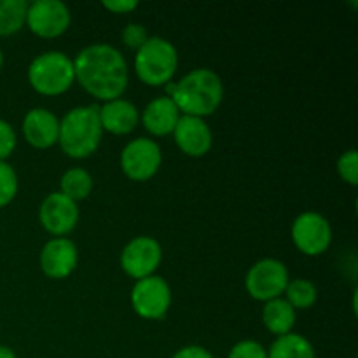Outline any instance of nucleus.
I'll return each instance as SVG.
<instances>
[{
  "instance_id": "nucleus-1",
  "label": "nucleus",
  "mask_w": 358,
  "mask_h": 358,
  "mask_svg": "<svg viewBox=\"0 0 358 358\" xmlns=\"http://www.w3.org/2000/svg\"><path fill=\"white\" fill-rule=\"evenodd\" d=\"M72 62L77 83L101 103L122 98L128 90V63L115 45L105 42L86 45Z\"/></svg>"
},
{
  "instance_id": "nucleus-2",
  "label": "nucleus",
  "mask_w": 358,
  "mask_h": 358,
  "mask_svg": "<svg viewBox=\"0 0 358 358\" xmlns=\"http://www.w3.org/2000/svg\"><path fill=\"white\" fill-rule=\"evenodd\" d=\"M171 100L182 115L206 119L215 114L224 100V84L210 69H194L175 83Z\"/></svg>"
},
{
  "instance_id": "nucleus-3",
  "label": "nucleus",
  "mask_w": 358,
  "mask_h": 358,
  "mask_svg": "<svg viewBox=\"0 0 358 358\" xmlns=\"http://www.w3.org/2000/svg\"><path fill=\"white\" fill-rule=\"evenodd\" d=\"M103 136L98 105L72 108L59 121L58 145L72 159H86L98 150Z\"/></svg>"
},
{
  "instance_id": "nucleus-4",
  "label": "nucleus",
  "mask_w": 358,
  "mask_h": 358,
  "mask_svg": "<svg viewBox=\"0 0 358 358\" xmlns=\"http://www.w3.org/2000/svg\"><path fill=\"white\" fill-rule=\"evenodd\" d=\"M177 69L178 51L173 42L164 37H149L135 55V73L145 86H166Z\"/></svg>"
},
{
  "instance_id": "nucleus-5",
  "label": "nucleus",
  "mask_w": 358,
  "mask_h": 358,
  "mask_svg": "<svg viewBox=\"0 0 358 358\" xmlns=\"http://www.w3.org/2000/svg\"><path fill=\"white\" fill-rule=\"evenodd\" d=\"M27 77L31 90L42 96H59L76 83L73 62L62 51H45L31 59Z\"/></svg>"
},
{
  "instance_id": "nucleus-6",
  "label": "nucleus",
  "mask_w": 358,
  "mask_h": 358,
  "mask_svg": "<svg viewBox=\"0 0 358 358\" xmlns=\"http://www.w3.org/2000/svg\"><path fill=\"white\" fill-rule=\"evenodd\" d=\"M289 269L282 261L264 257L254 262L245 276V289L248 296L261 303L278 299L283 296L289 283Z\"/></svg>"
},
{
  "instance_id": "nucleus-7",
  "label": "nucleus",
  "mask_w": 358,
  "mask_h": 358,
  "mask_svg": "<svg viewBox=\"0 0 358 358\" xmlns=\"http://www.w3.org/2000/svg\"><path fill=\"white\" fill-rule=\"evenodd\" d=\"M131 308L143 320H161L171 308V289L163 276H147L133 285Z\"/></svg>"
},
{
  "instance_id": "nucleus-8",
  "label": "nucleus",
  "mask_w": 358,
  "mask_h": 358,
  "mask_svg": "<svg viewBox=\"0 0 358 358\" xmlns=\"http://www.w3.org/2000/svg\"><path fill=\"white\" fill-rule=\"evenodd\" d=\"M121 170L129 180L147 182L159 171L163 152L156 140L138 136L124 145L121 152Z\"/></svg>"
},
{
  "instance_id": "nucleus-9",
  "label": "nucleus",
  "mask_w": 358,
  "mask_h": 358,
  "mask_svg": "<svg viewBox=\"0 0 358 358\" xmlns=\"http://www.w3.org/2000/svg\"><path fill=\"white\" fill-rule=\"evenodd\" d=\"M290 234L297 250L308 257L325 254L332 243L331 222L322 213L313 210L299 213L294 219Z\"/></svg>"
},
{
  "instance_id": "nucleus-10",
  "label": "nucleus",
  "mask_w": 358,
  "mask_h": 358,
  "mask_svg": "<svg viewBox=\"0 0 358 358\" xmlns=\"http://www.w3.org/2000/svg\"><path fill=\"white\" fill-rule=\"evenodd\" d=\"M72 23L69 6L59 0H35L28 3L24 27L41 38L62 37Z\"/></svg>"
},
{
  "instance_id": "nucleus-11",
  "label": "nucleus",
  "mask_w": 358,
  "mask_h": 358,
  "mask_svg": "<svg viewBox=\"0 0 358 358\" xmlns=\"http://www.w3.org/2000/svg\"><path fill=\"white\" fill-rule=\"evenodd\" d=\"M121 268L135 282L152 276L163 262V247L152 236H136L121 252Z\"/></svg>"
},
{
  "instance_id": "nucleus-12",
  "label": "nucleus",
  "mask_w": 358,
  "mask_h": 358,
  "mask_svg": "<svg viewBox=\"0 0 358 358\" xmlns=\"http://www.w3.org/2000/svg\"><path fill=\"white\" fill-rule=\"evenodd\" d=\"M42 227L55 238H66L79 224V203L72 201L59 191L44 198L38 208Z\"/></svg>"
},
{
  "instance_id": "nucleus-13",
  "label": "nucleus",
  "mask_w": 358,
  "mask_h": 358,
  "mask_svg": "<svg viewBox=\"0 0 358 358\" xmlns=\"http://www.w3.org/2000/svg\"><path fill=\"white\" fill-rule=\"evenodd\" d=\"M42 273L51 280H65L79 264L77 245L69 238H51L38 255Z\"/></svg>"
},
{
  "instance_id": "nucleus-14",
  "label": "nucleus",
  "mask_w": 358,
  "mask_h": 358,
  "mask_svg": "<svg viewBox=\"0 0 358 358\" xmlns=\"http://www.w3.org/2000/svg\"><path fill=\"white\" fill-rule=\"evenodd\" d=\"M175 145L189 157H203L212 150L213 133L208 122L201 117L180 115L173 129Z\"/></svg>"
},
{
  "instance_id": "nucleus-15",
  "label": "nucleus",
  "mask_w": 358,
  "mask_h": 358,
  "mask_svg": "<svg viewBox=\"0 0 358 358\" xmlns=\"http://www.w3.org/2000/svg\"><path fill=\"white\" fill-rule=\"evenodd\" d=\"M21 129L28 145L41 150L51 149L58 143L59 119L48 108L35 107L24 114Z\"/></svg>"
},
{
  "instance_id": "nucleus-16",
  "label": "nucleus",
  "mask_w": 358,
  "mask_h": 358,
  "mask_svg": "<svg viewBox=\"0 0 358 358\" xmlns=\"http://www.w3.org/2000/svg\"><path fill=\"white\" fill-rule=\"evenodd\" d=\"M98 117H100L103 133L107 131L110 135L121 136L135 131L140 122V110L129 100L117 98V100H110L98 105Z\"/></svg>"
},
{
  "instance_id": "nucleus-17",
  "label": "nucleus",
  "mask_w": 358,
  "mask_h": 358,
  "mask_svg": "<svg viewBox=\"0 0 358 358\" xmlns=\"http://www.w3.org/2000/svg\"><path fill=\"white\" fill-rule=\"evenodd\" d=\"M180 115V110L173 103V100L163 94L145 105V108L140 112V122L149 135L168 136L173 133Z\"/></svg>"
},
{
  "instance_id": "nucleus-18",
  "label": "nucleus",
  "mask_w": 358,
  "mask_h": 358,
  "mask_svg": "<svg viewBox=\"0 0 358 358\" xmlns=\"http://www.w3.org/2000/svg\"><path fill=\"white\" fill-rule=\"evenodd\" d=\"M261 318L264 327L268 329L273 336L280 338V336H287L290 334V332H294L297 313L296 310L287 303L285 297H278V299L264 303L261 311Z\"/></svg>"
},
{
  "instance_id": "nucleus-19",
  "label": "nucleus",
  "mask_w": 358,
  "mask_h": 358,
  "mask_svg": "<svg viewBox=\"0 0 358 358\" xmlns=\"http://www.w3.org/2000/svg\"><path fill=\"white\" fill-rule=\"evenodd\" d=\"M268 358H317V352L310 339L297 332H290L271 343Z\"/></svg>"
},
{
  "instance_id": "nucleus-20",
  "label": "nucleus",
  "mask_w": 358,
  "mask_h": 358,
  "mask_svg": "<svg viewBox=\"0 0 358 358\" xmlns=\"http://www.w3.org/2000/svg\"><path fill=\"white\" fill-rule=\"evenodd\" d=\"M93 175L79 166L66 170L62 175V178H59V192L76 203L90 198V194L93 192Z\"/></svg>"
},
{
  "instance_id": "nucleus-21",
  "label": "nucleus",
  "mask_w": 358,
  "mask_h": 358,
  "mask_svg": "<svg viewBox=\"0 0 358 358\" xmlns=\"http://www.w3.org/2000/svg\"><path fill=\"white\" fill-rule=\"evenodd\" d=\"M27 9L24 0H0V37L17 34L24 27Z\"/></svg>"
},
{
  "instance_id": "nucleus-22",
  "label": "nucleus",
  "mask_w": 358,
  "mask_h": 358,
  "mask_svg": "<svg viewBox=\"0 0 358 358\" xmlns=\"http://www.w3.org/2000/svg\"><path fill=\"white\" fill-rule=\"evenodd\" d=\"M287 303L294 308V310H310L315 306L318 299V289L311 280L306 278H296L289 280L287 289L283 292Z\"/></svg>"
},
{
  "instance_id": "nucleus-23",
  "label": "nucleus",
  "mask_w": 358,
  "mask_h": 358,
  "mask_svg": "<svg viewBox=\"0 0 358 358\" xmlns=\"http://www.w3.org/2000/svg\"><path fill=\"white\" fill-rule=\"evenodd\" d=\"M20 189L17 173L7 161H0V208L14 201Z\"/></svg>"
},
{
  "instance_id": "nucleus-24",
  "label": "nucleus",
  "mask_w": 358,
  "mask_h": 358,
  "mask_svg": "<svg viewBox=\"0 0 358 358\" xmlns=\"http://www.w3.org/2000/svg\"><path fill=\"white\" fill-rule=\"evenodd\" d=\"M336 170L341 177L343 182H346L352 187L358 185V152L357 149H348L338 157L336 163Z\"/></svg>"
},
{
  "instance_id": "nucleus-25",
  "label": "nucleus",
  "mask_w": 358,
  "mask_h": 358,
  "mask_svg": "<svg viewBox=\"0 0 358 358\" xmlns=\"http://www.w3.org/2000/svg\"><path fill=\"white\" fill-rule=\"evenodd\" d=\"M149 38L147 28L142 23H128L121 31V41L131 51H138Z\"/></svg>"
},
{
  "instance_id": "nucleus-26",
  "label": "nucleus",
  "mask_w": 358,
  "mask_h": 358,
  "mask_svg": "<svg viewBox=\"0 0 358 358\" xmlns=\"http://www.w3.org/2000/svg\"><path fill=\"white\" fill-rule=\"evenodd\" d=\"M227 358H268V350L254 339L238 341L227 353Z\"/></svg>"
},
{
  "instance_id": "nucleus-27",
  "label": "nucleus",
  "mask_w": 358,
  "mask_h": 358,
  "mask_svg": "<svg viewBox=\"0 0 358 358\" xmlns=\"http://www.w3.org/2000/svg\"><path fill=\"white\" fill-rule=\"evenodd\" d=\"M16 145L17 135L14 131L13 124L0 119V161H7V157L13 156Z\"/></svg>"
},
{
  "instance_id": "nucleus-28",
  "label": "nucleus",
  "mask_w": 358,
  "mask_h": 358,
  "mask_svg": "<svg viewBox=\"0 0 358 358\" xmlns=\"http://www.w3.org/2000/svg\"><path fill=\"white\" fill-rule=\"evenodd\" d=\"M101 7L110 10L112 14H129L136 10L138 2L136 0H105L101 2Z\"/></svg>"
},
{
  "instance_id": "nucleus-29",
  "label": "nucleus",
  "mask_w": 358,
  "mask_h": 358,
  "mask_svg": "<svg viewBox=\"0 0 358 358\" xmlns=\"http://www.w3.org/2000/svg\"><path fill=\"white\" fill-rule=\"evenodd\" d=\"M171 358H215L213 353L208 348L199 345H187L184 348L177 350V352L171 355Z\"/></svg>"
},
{
  "instance_id": "nucleus-30",
  "label": "nucleus",
  "mask_w": 358,
  "mask_h": 358,
  "mask_svg": "<svg viewBox=\"0 0 358 358\" xmlns=\"http://www.w3.org/2000/svg\"><path fill=\"white\" fill-rule=\"evenodd\" d=\"M0 358H17V357H16V353H14V350L10 348V346L0 345Z\"/></svg>"
},
{
  "instance_id": "nucleus-31",
  "label": "nucleus",
  "mask_w": 358,
  "mask_h": 358,
  "mask_svg": "<svg viewBox=\"0 0 358 358\" xmlns=\"http://www.w3.org/2000/svg\"><path fill=\"white\" fill-rule=\"evenodd\" d=\"M2 66H3V52L2 49H0V70H2Z\"/></svg>"
}]
</instances>
